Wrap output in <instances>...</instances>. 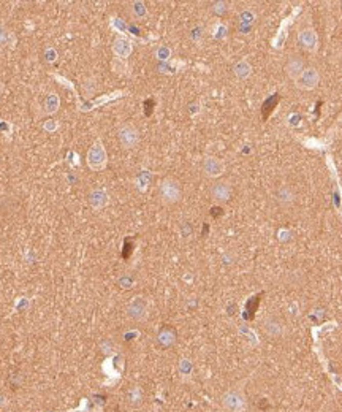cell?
Returning a JSON list of instances; mask_svg holds the SVG:
<instances>
[{
  "mask_svg": "<svg viewBox=\"0 0 342 412\" xmlns=\"http://www.w3.org/2000/svg\"><path fill=\"white\" fill-rule=\"evenodd\" d=\"M158 193H160L162 202H164L165 205H173V203H177L179 200H181L183 189H181V184H179L176 179L167 178L160 183Z\"/></svg>",
  "mask_w": 342,
  "mask_h": 412,
  "instance_id": "6da1fadb",
  "label": "cell"
},
{
  "mask_svg": "<svg viewBox=\"0 0 342 412\" xmlns=\"http://www.w3.org/2000/svg\"><path fill=\"white\" fill-rule=\"evenodd\" d=\"M118 137H119L122 147H125V149H132V147H135L140 143V132L132 124L121 125L119 132H118Z\"/></svg>",
  "mask_w": 342,
  "mask_h": 412,
  "instance_id": "7a4b0ae2",
  "label": "cell"
},
{
  "mask_svg": "<svg viewBox=\"0 0 342 412\" xmlns=\"http://www.w3.org/2000/svg\"><path fill=\"white\" fill-rule=\"evenodd\" d=\"M87 163L89 167L95 171H99L105 167L106 163V153H105V147L100 141H97L89 151V156H87Z\"/></svg>",
  "mask_w": 342,
  "mask_h": 412,
  "instance_id": "3957f363",
  "label": "cell"
},
{
  "mask_svg": "<svg viewBox=\"0 0 342 412\" xmlns=\"http://www.w3.org/2000/svg\"><path fill=\"white\" fill-rule=\"evenodd\" d=\"M320 82V73L317 69L309 67L303 72V75L297 79V86L303 91H312L318 86Z\"/></svg>",
  "mask_w": 342,
  "mask_h": 412,
  "instance_id": "277c9868",
  "label": "cell"
},
{
  "mask_svg": "<svg viewBox=\"0 0 342 412\" xmlns=\"http://www.w3.org/2000/svg\"><path fill=\"white\" fill-rule=\"evenodd\" d=\"M223 407L228 412H242L246 409V398L241 392L232 390L223 397Z\"/></svg>",
  "mask_w": 342,
  "mask_h": 412,
  "instance_id": "5b68a950",
  "label": "cell"
},
{
  "mask_svg": "<svg viewBox=\"0 0 342 412\" xmlns=\"http://www.w3.org/2000/svg\"><path fill=\"white\" fill-rule=\"evenodd\" d=\"M298 43H300V46L304 49V51L315 53L317 48H318V37L315 34V30L311 29V27L303 29L298 34Z\"/></svg>",
  "mask_w": 342,
  "mask_h": 412,
  "instance_id": "8992f818",
  "label": "cell"
},
{
  "mask_svg": "<svg viewBox=\"0 0 342 412\" xmlns=\"http://www.w3.org/2000/svg\"><path fill=\"white\" fill-rule=\"evenodd\" d=\"M263 330L271 338H281L285 333V323L278 316H268L263 320Z\"/></svg>",
  "mask_w": 342,
  "mask_h": 412,
  "instance_id": "52a82bcc",
  "label": "cell"
},
{
  "mask_svg": "<svg viewBox=\"0 0 342 412\" xmlns=\"http://www.w3.org/2000/svg\"><path fill=\"white\" fill-rule=\"evenodd\" d=\"M203 171L209 178H217L225 171V163H223V160H220L217 157L208 156L203 160Z\"/></svg>",
  "mask_w": 342,
  "mask_h": 412,
  "instance_id": "ba28073f",
  "label": "cell"
},
{
  "mask_svg": "<svg viewBox=\"0 0 342 412\" xmlns=\"http://www.w3.org/2000/svg\"><path fill=\"white\" fill-rule=\"evenodd\" d=\"M306 70V67H304V60L300 57V56H291L288 60H287V63H285V73L288 75V78L290 79H298L301 75H303V72Z\"/></svg>",
  "mask_w": 342,
  "mask_h": 412,
  "instance_id": "9c48e42d",
  "label": "cell"
},
{
  "mask_svg": "<svg viewBox=\"0 0 342 412\" xmlns=\"http://www.w3.org/2000/svg\"><path fill=\"white\" fill-rule=\"evenodd\" d=\"M128 316L135 320L146 319V316H148V303H146V300L138 296V298H135L132 303H130L128 305Z\"/></svg>",
  "mask_w": 342,
  "mask_h": 412,
  "instance_id": "30bf717a",
  "label": "cell"
},
{
  "mask_svg": "<svg viewBox=\"0 0 342 412\" xmlns=\"http://www.w3.org/2000/svg\"><path fill=\"white\" fill-rule=\"evenodd\" d=\"M158 342L162 348H170L176 342V330L171 325H164L158 332Z\"/></svg>",
  "mask_w": 342,
  "mask_h": 412,
  "instance_id": "8fae6325",
  "label": "cell"
},
{
  "mask_svg": "<svg viewBox=\"0 0 342 412\" xmlns=\"http://www.w3.org/2000/svg\"><path fill=\"white\" fill-rule=\"evenodd\" d=\"M211 195L217 202H226L232 197V187L228 183H217L211 189Z\"/></svg>",
  "mask_w": 342,
  "mask_h": 412,
  "instance_id": "7c38bea8",
  "label": "cell"
},
{
  "mask_svg": "<svg viewBox=\"0 0 342 412\" xmlns=\"http://www.w3.org/2000/svg\"><path fill=\"white\" fill-rule=\"evenodd\" d=\"M278 202H279L281 206H284V208L291 206V203L295 202V192L291 190L290 186H282V187L278 190Z\"/></svg>",
  "mask_w": 342,
  "mask_h": 412,
  "instance_id": "4fadbf2b",
  "label": "cell"
},
{
  "mask_svg": "<svg viewBox=\"0 0 342 412\" xmlns=\"http://www.w3.org/2000/svg\"><path fill=\"white\" fill-rule=\"evenodd\" d=\"M89 203L95 209H102L103 206L108 205V195H106V192L105 190H94L89 195Z\"/></svg>",
  "mask_w": 342,
  "mask_h": 412,
  "instance_id": "5bb4252c",
  "label": "cell"
},
{
  "mask_svg": "<svg viewBox=\"0 0 342 412\" xmlns=\"http://www.w3.org/2000/svg\"><path fill=\"white\" fill-rule=\"evenodd\" d=\"M233 70H235V75L239 78V79H246V78H249L250 76V73H252V67H250V63L247 62V60H239L235 67H233Z\"/></svg>",
  "mask_w": 342,
  "mask_h": 412,
  "instance_id": "9a60e30c",
  "label": "cell"
},
{
  "mask_svg": "<svg viewBox=\"0 0 342 412\" xmlns=\"http://www.w3.org/2000/svg\"><path fill=\"white\" fill-rule=\"evenodd\" d=\"M114 51H116L121 57H125L130 54L132 48H130V43L125 38H119V40H116V43H114Z\"/></svg>",
  "mask_w": 342,
  "mask_h": 412,
  "instance_id": "2e32d148",
  "label": "cell"
},
{
  "mask_svg": "<svg viewBox=\"0 0 342 412\" xmlns=\"http://www.w3.org/2000/svg\"><path fill=\"white\" fill-rule=\"evenodd\" d=\"M132 251H133V244H132V240H125V243H124V251H122V257L124 258H128L130 257V254H132Z\"/></svg>",
  "mask_w": 342,
  "mask_h": 412,
  "instance_id": "e0dca14e",
  "label": "cell"
},
{
  "mask_svg": "<svg viewBox=\"0 0 342 412\" xmlns=\"http://www.w3.org/2000/svg\"><path fill=\"white\" fill-rule=\"evenodd\" d=\"M133 11H135V14L138 16V18H141V16L146 14V8H144L143 4H135L133 5Z\"/></svg>",
  "mask_w": 342,
  "mask_h": 412,
  "instance_id": "ac0fdd59",
  "label": "cell"
},
{
  "mask_svg": "<svg viewBox=\"0 0 342 412\" xmlns=\"http://www.w3.org/2000/svg\"><path fill=\"white\" fill-rule=\"evenodd\" d=\"M105 412H121V409H119V406L116 404V406H112V407H109V409H106Z\"/></svg>",
  "mask_w": 342,
  "mask_h": 412,
  "instance_id": "d6986e66",
  "label": "cell"
},
{
  "mask_svg": "<svg viewBox=\"0 0 342 412\" xmlns=\"http://www.w3.org/2000/svg\"><path fill=\"white\" fill-rule=\"evenodd\" d=\"M0 365H2V361H0Z\"/></svg>",
  "mask_w": 342,
  "mask_h": 412,
  "instance_id": "ffe728a7",
  "label": "cell"
}]
</instances>
